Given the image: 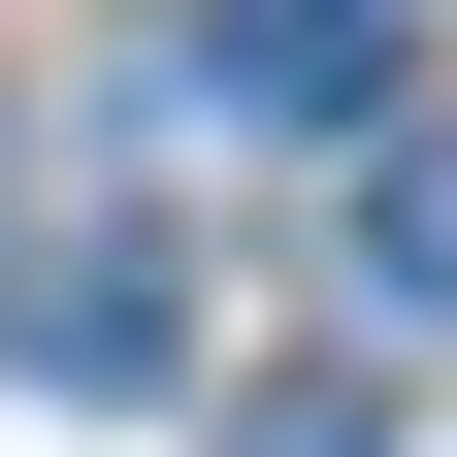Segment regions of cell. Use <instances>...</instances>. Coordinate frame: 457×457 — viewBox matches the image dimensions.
<instances>
[{
	"label": "cell",
	"mask_w": 457,
	"mask_h": 457,
	"mask_svg": "<svg viewBox=\"0 0 457 457\" xmlns=\"http://www.w3.org/2000/svg\"><path fill=\"white\" fill-rule=\"evenodd\" d=\"M196 98H228V131H392V98H425V0H228Z\"/></svg>",
	"instance_id": "cell-1"
},
{
	"label": "cell",
	"mask_w": 457,
	"mask_h": 457,
	"mask_svg": "<svg viewBox=\"0 0 457 457\" xmlns=\"http://www.w3.org/2000/svg\"><path fill=\"white\" fill-rule=\"evenodd\" d=\"M33 360H66V392H163V262H131V228H98V262H33Z\"/></svg>",
	"instance_id": "cell-2"
},
{
	"label": "cell",
	"mask_w": 457,
	"mask_h": 457,
	"mask_svg": "<svg viewBox=\"0 0 457 457\" xmlns=\"http://www.w3.org/2000/svg\"><path fill=\"white\" fill-rule=\"evenodd\" d=\"M360 262H392V327H457V163H360Z\"/></svg>",
	"instance_id": "cell-3"
},
{
	"label": "cell",
	"mask_w": 457,
	"mask_h": 457,
	"mask_svg": "<svg viewBox=\"0 0 457 457\" xmlns=\"http://www.w3.org/2000/svg\"><path fill=\"white\" fill-rule=\"evenodd\" d=\"M228 457H392V425H360V392H262V425H228Z\"/></svg>",
	"instance_id": "cell-4"
}]
</instances>
